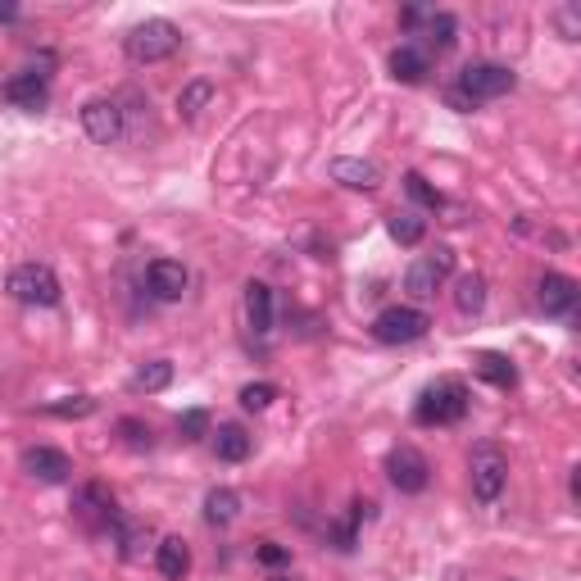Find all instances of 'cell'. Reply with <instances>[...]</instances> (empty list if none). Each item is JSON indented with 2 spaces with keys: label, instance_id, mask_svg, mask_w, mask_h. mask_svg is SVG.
Segmentation results:
<instances>
[{
  "label": "cell",
  "instance_id": "3",
  "mask_svg": "<svg viewBox=\"0 0 581 581\" xmlns=\"http://www.w3.org/2000/svg\"><path fill=\"white\" fill-rule=\"evenodd\" d=\"M178 46H182V32H178V23H168V19H146V23H137V28H128V37H123V55H128L132 64L173 60Z\"/></svg>",
  "mask_w": 581,
  "mask_h": 581
},
{
  "label": "cell",
  "instance_id": "4",
  "mask_svg": "<svg viewBox=\"0 0 581 581\" xmlns=\"http://www.w3.org/2000/svg\"><path fill=\"white\" fill-rule=\"evenodd\" d=\"M468 482H473L477 500L495 504L504 495V486H509V454L491 441L473 445V454H468Z\"/></svg>",
  "mask_w": 581,
  "mask_h": 581
},
{
  "label": "cell",
  "instance_id": "32",
  "mask_svg": "<svg viewBox=\"0 0 581 581\" xmlns=\"http://www.w3.org/2000/svg\"><path fill=\"white\" fill-rule=\"evenodd\" d=\"M178 432H182V441H200V436H209V414L205 409H187V414L178 418Z\"/></svg>",
  "mask_w": 581,
  "mask_h": 581
},
{
  "label": "cell",
  "instance_id": "17",
  "mask_svg": "<svg viewBox=\"0 0 581 581\" xmlns=\"http://www.w3.org/2000/svg\"><path fill=\"white\" fill-rule=\"evenodd\" d=\"M332 178L341 182V187H350V191H373L377 182H382V173H377L373 159H336Z\"/></svg>",
  "mask_w": 581,
  "mask_h": 581
},
{
  "label": "cell",
  "instance_id": "2",
  "mask_svg": "<svg viewBox=\"0 0 581 581\" xmlns=\"http://www.w3.org/2000/svg\"><path fill=\"white\" fill-rule=\"evenodd\" d=\"M468 414V386L459 377H441L432 382L414 404V423L418 427H454Z\"/></svg>",
  "mask_w": 581,
  "mask_h": 581
},
{
  "label": "cell",
  "instance_id": "33",
  "mask_svg": "<svg viewBox=\"0 0 581 581\" xmlns=\"http://www.w3.org/2000/svg\"><path fill=\"white\" fill-rule=\"evenodd\" d=\"M554 23H559L563 41H577L581 37V5H559V10H554Z\"/></svg>",
  "mask_w": 581,
  "mask_h": 581
},
{
  "label": "cell",
  "instance_id": "38",
  "mask_svg": "<svg viewBox=\"0 0 581 581\" xmlns=\"http://www.w3.org/2000/svg\"><path fill=\"white\" fill-rule=\"evenodd\" d=\"M273 581H296V577H273Z\"/></svg>",
  "mask_w": 581,
  "mask_h": 581
},
{
  "label": "cell",
  "instance_id": "11",
  "mask_svg": "<svg viewBox=\"0 0 581 581\" xmlns=\"http://www.w3.org/2000/svg\"><path fill=\"white\" fill-rule=\"evenodd\" d=\"M23 473L46 482V486H60L73 477V459L64 450H55V445H32V450L23 454Z\"/></svg>",
  "mask_w": 581,
  "mask_h": 581
},
{
  "label": "cell",
  "instance_id": "24",
  "mask_svg": "<svg viewBox=\"0 0 581 581\" xmlns=\"http://www.w3.org/2000/svg\"><path fill=\"white\" fill-rule=\"evenodd\" d=\"M173 382V364L168 359H150V364H141L137 373H132V391L137 395H155V391H164V386Z\"/></svg>",
  "mask_w": 581,
  "mask_h": 581
},
{
  "label": "cell",
  "instance_id": "30",
  "mask_svg": "<svg viewBox=\"0 0 581 581\" xmlns=\"http://www.w3.org/2000/svg\"><path fill=\"white\" fill-rule=\"evenodd\" d=\"M114 432L123 436V445L128 450H150V427L141 423V418H119V427Z\"/></svg>",
  "mask_w": 581,
  "mask_h": 581
},
{
  "label": "cell",
  "instance_id": "26",
  "mask_svg": "<svg viewBox=\"0 0 581 581\" xmlns=\"http://www.w3.org/2000/svg\"><path fill=\"white\" fill-rule=\"evenodd\" d=\"M386 232H391V241H400V246H423V237H427V227H423V218L418 214H391L386 218Z\"/></svg>",
  "mask_w": 581,
  "mask_h": 581
},
{
  "label": "cell",
  "instance_id": "1",
  "mask_svg": "<svg viewBox=\"0 0 581 581\" xmlns=\"http://www.w3.org/2000/svg\"><path fill=\"white\" fill-rule=\"evenodd\" d=\"M518 87V73L509 69V64H491V60H477V64H463L459 78H454V87L445 91V100H450L459 114H473L477 105H486V100H500L509 96V91Z\"/></svg>",
  "mask_w": 581,
  "mask_h": 581
},
{
  "label": "cell",
  "instance_id": "37",
  "mask_svg": "<svg viewBox=\"0 0 581 581\" xmlns=\"http://www.w3.org/2000/svg\"><path fill=\"white\" fill-rule=\"evenodd\" d=\"M19 19V5H10V0H5V5H0V23H14Z\"/></svg>",
  "mask_w": 581,
  "mask_h": 581
},
{
  "label": "cell",
  "instance_id": "16",
  "mask_svg": "<svg viewBox=\"0 0 581 581\" xmlns=\"http://www.w3.org/2000/svg\"><path fill=\"white\" fill-rule=\"evenodd\" d=\"M473 373L482 377L486 386H495V391H509V386H518V368L509 364V355H500V350H482L473 364Z\"/></svg>",
  "mask_w": 581,
  "mask_h": 581
},
{
  "label": "cell",
  "instance_id": "10",
  "mask_svg": "<svg viewBox=\"0 0 581 581\" xmlns=\"http://www.w3.org/2000/svg\"><path fill=\"white\" fill-rule=\"evenodd\" d=\"M536 300H541V309L550 318H572L577 314V300H581V286L568 273H545L541 286H536Z\"/></svg>",
  "mask_w": 581,
  "mask_h": 581
},
{
  "label": "cell",
  "instance_id": "7",
  "mask_svg": "<svg viewBox=\"0 0 581 581\" xmlns=\"http://www.w3.org/2000/svg\"><path fill=\"white\" fill-rule=\"evenodd\" d=\"M386 477H391V486L400 495H423L427 486H432V463H427V454H418L414 445H395V450L386 454Z\"/></svg>",
  "mask_w": 581,
  "mask_h": 581
},
{
  "label": "cell",
  "instance_id": "22",
  "mask_svg": "<svg viewBox=\"0 0 581 581\" xmlns=\"http://www.w3.org/2000/svg\"><path fill=\"white\" fill-rule=\"evenodd\" d=\"M214 454H218L223 463H241V459H250V432H246V427H237V423L218 427V436H214Z\"/></svg>",
  "mask_w": 581,
  "mask_h": 581
},
{
  "label": "cell",
  "instance_id": "36",
  "mask_svg": "<svg viewBox=\"0 0 581 581\" xmlns=\"http://www.w3.org/2000/svg\"><path fill=\"white\" fill-rule=\"evenodd\" d=\"M427 259H432V264H436V268H441V273H445V277H450V273H454V250H450V246H436V250H432V255H427Z\"/></svg>",
  "mask_w": 581,
  "mask_h": 581
},
{
  "label": "cell",
  "instance_id": "35",
  "mask_svg": "<svg viewBox=\"0 0 581 581\" xmlns=\"http://www.w3.org/2000/svg\"><path fill=\"white\" fill-rule=\"evenodd\" d=\"M427 14H432V10H423V5H409V10L400 14V28H409V32H423Z\"/></svg>",
  "mask_w": 581,
  "mask_h": 581
},
{
  "label": "cell",
  "instance_id": "29",
  "mask_svg": "<svg viewBox=\"0 0 581 581\" xmlns=\"http://www.w3.org/2000/svg\"><path fill=\"white\" fill-rule=\"evenodd\" d=\"M404 191H409V200H418L423 209H432V214H436V209H445V196L423 178V173H404Z\"/></svg>",
  "mask_w": 581,
  "mask_h": 581
},
{
  "label": "cell",
  "instance_id": "5",
  "mask_svg": "<svg viewBox=\"0 0 581 581\" xmlns=\"http://www.w3.org/2000/svg\"><path fill=\"white\" fill-rule=\"evenodd\" d=\"M5 291H10L19 305H41V309H50V305H60V277L50 273L46 264H19L10 277H5Z\"/></svg>",
  "mask_w": 581,
  "mask_h": 581
},
{
  "label": "cell",
  "instance_id": "19",
  "mask_svg": "<svg viewBox=\"0 0 581 581\" xmlns=\"http://www.w3.org/2000/svg\"><path fill=\"white\" fill-rule=\"evenodd\" d=\"M427 73H432V64H427V50L400 46L391 55V78L395 82H409V87H418V82H427Z\"/></svg>",
  "mask_w": 581,
  "mask_h": 581
},
{
  "label": "cell",
  "instance_id": "9",
  "mask_svg": "<svg viewBox=\"0 0 581 581\" xmlns=\"http://www.w3.org/2000/svg\"><path fill=\"white\" fill-rule=\"evenodd\" d=\"M5 96H10V105L28 109V114H41V109L50 105V73L46 69H23V73H14V78L5 82Z\"/></svg>",
  "mask_w": 581,
  "mask_h": 581
},
{
  "label": "cell",
  "instance_id": "28",
  "mask_svg": "<svg viewBox=\"0 0 581 581\" xmlns=\"http://www.w3.org/2000/svg\"><path fill=\"white\" fill-rule=\"evenodd\" d=\"M41 414H50V418H91L96 414V400H91V395H64V400L41 404Z\"/></svg>",
  "mask_w": 581,
  "mask_h": 581
},
{
  "label": "cell",
  "instance_id": "13",
  "mask_svg": "<svg viewBox=\"0 0 581 581\" xmlns=\"http://www.w3.org/2000/svg\"><path fill=\"white\" fill-rule=\"evenodd\" d=\"M187 282H191V277H187V268H182L178 259H155V264L146 268V291L155 300H164V305H168V300H182Z\"/></svg>",
  "mask_w": 581,
  "mask_h": 581
},
{
  "label": "cell",
  "instance_id": "25",
  "mask_svg": "<svg viewBox=\"0 0 581 581\" xmlns=\"http://www.w3.org/2000/svg\"><path fill=\"white\" fill-rule=\"evenodd\" d=\"M423 41H427V46H432V50H450L454 46V41H459V19H454V14H427V23H423Z\"/></svg>",
  "mask_w": 581,
  "mask_h": 581
},
{
  "label": "cell",
  "instance_id": "12",
  "mask_svg": "<svg viewBox=\"0 0 581 581\" xmlns=\"http://www.w3.org/2000/svg\"><path fill=\"white\" fill-rule=\"evenodd\" d=\"M73 513H78V522H82V527H91V532H96V527H105V532H109V522H114V513H119V509H114L109 486L87 482L78 495H73Z\"/></svg>",
  "mask_w": 581,
  "mask_h": 581
},
{
  "label": "cell",
  "instance_id": "6",
  "mask_svg": "<svg viewBox=\"0 0 581 581\" xmlns=\"http://www.w3.org/2000/svg\"><path fill=\"white\" fill-rule=\"evenodd\" d=\"M432 332V318L414 305H391L373 318V336L382 345H409V341H423Z\"/></svg>",
  "mask_w": 581,
  "mask_h": 581
},
{
  "label": "cell",
  "instance_id": "31",
  "mask_svg": "<svg viewBox=\"0 0 581 581\" xmlns=\"http://www.w3.org/2000/svg\"><path fill=\"white\" fill-rule=\"evenodd\" d=\"M277 400V386L273 382H250V386H241V404H246V409H268V404Z\"/></svg>",
  "mask_w": 581,
  "mask_h": 581
},
{
  "label": "cell",
  "instance_id": "21",
  "mask_svg": "<svg viewBox=\"0 0 581 581\" xmlns=\"http://www.w3.org/2000/svg\"><path fill=\"white\" fill-rule=\"evenodd\" d=\"M241 513V495L227 491V486H214V491L205 495V522L209 527H227V522H237Z\"/></svg>",
  "mask_w": 581,
  "mask_h": 581
},
{
  "label": "cell",
  "instance_id": "20",
  "mask_svg": "<svg viewBox=\"0 0 581 581\" xmlns=\"http://www.w3.org/2000/svg\"><path fill=\"white\" fill-rule=\"evenodd\" d=\"M441 282H445V273L432 264V259H418V264H409V273H404V291H409L414 300H432Z\"/></svg>",
  "mask_w": 581,
  "mask_h": 581
},
{
  "label": "cell",
  "instance_id": "18",
  "mask_svg": "<svg viewBox=\"0 0 581 581\" xmlns=\"http://www.w3.org/2000/svg\"><path fill=\"white\" fill-rule=\"evenodd\" d=\"M246 323L255 336H268L273 332V291L264 282H250L246 286Z\"/></svg>",
  "mask_w": 581,
  "mask_h": 581
},
{
  "label": "cell",
  "instance_id": "34",
  "mask_svg": "<svg viewBox=\"0 0 581 581\" xmlns=\"http://www.w3.org/2000/svg\"><path fill=\"white\" fill-rule=\"evenodd\" d=\"M255 559L264 563V568H282V563H291V550H286V545H277V541H259Z\"/></svg>",
  "mask_w": 581,
  "mask_h": 581
},
{
  "label": "cell",
  "instance_id": "27",
  "mask_svg": "<svg viewBox=\"0 0 581 581\" xmlns=\"http://www.w3.org/2000/svg\"><path fill=\"white\" fill-rule=\"evenodd\" d=\"M214 100V82H187V87L178 91V114L182 119H200V109Z\"/></svg>",
  "mask_w": 581,
  "mask_h": 581
},
{
  "label": "cell",
  "instance_id": "23",
  "mask_svg": "<svg viewBox=\"0 0 581 581\" xmlns=\"http://www.w3.org/2000/svg\"><path fill=\"white\" fill-rule=\"evenodd\" d=\"M454 305H459V314H482L486 309V277L463 273L459 282H454Z\"/></svg>",
  "mask_w": 581,
  "mask_h": 581
},
{
  "label": "cell",
  "instance_id": "8",
  "mask_svg": "<svg viewBox=\"0 0 581 581\" xmlns=\"http://www.w3.org/2000/svg\"><path fill=\"white\" fill-rule=\"evenodd\" d=\"M82 132H87L96 146H114V141L128 137V119H123V105L109 96H96L82 105Z\"/></svg>",
  "mask_w": 581,
  "mask_h": 581
},
{
  "label": "cell",
  "instance_id": "14",
  "mask_svg": "<svg viewBox=\"0 0 581 581\" xmlns=\"http://www.w3.org/2000/svg\"><path fill=\"white\" fill-rule=\"evenodd\" d=\"M109 532H114V545H119V554L128 563H137L141 554H146V545H150V527H146V522L128 518V513H114Z\"/></svg>",
  "mask_w": 581,
  "mask_h": 581
},
{
  "label": "cell",
  "instance_id": "15",
  "mask_svg": "<svg viewBox=\"0 0 581 581\" xmlns=\"http://www.w3.org/2000/svg\"><path fill=\"white\" fill-rule=\"evenodd\" d=\"M155 568H159V577H168V581H182L191 572V550H187V541L182 536H164V541L155 545Z\"/></svg>",
  "mask_w": 581,
  "mask_h": 581
}]
</instances>
